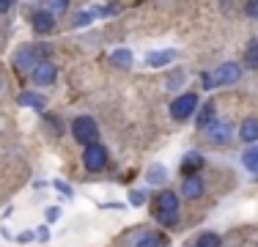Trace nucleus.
<instances>
[{
  "label": "nucleus",
  "instance_id": "obj_1",
  "mask_svg": "<svg viewBox=\"0 0 258 247\" xmlns=\"http://www.w3.org/2000/svg\"><path fill=\"white\" fill-rule=\"evenodd\" d=\"M154 212H157V220L162 225H176V214H179V195L173 193H159L157 201H154Z\"/></svg>",
  "mask_w": 258,
  "mask_h": 247
},
{
  "label": "nucleus",
  "instance_id": "obj_2",
  "mask_svg": "<svg viewBox=\"0 0 258 247\" xmlns=\"http://www.w3.org/2000/svg\"><path fill=\"white\" fill-rule=\"evenodd\" d=\"M72 135H75L77 143L94 146L96 138H99V127H96L94 118H88V115H80V118H75V124H72Z\"/></svg>",
  "mask_w": 258,
  "mask_h": 247
},
{
  "label": "nucleus",
  "instance_id": "obj_3",
  "mask_svg": "<svg viewBox=\"0 0 258 247\" xmlns=\"http://www.w3.org/2000/svg\"><path fill=\"white\" fill-rule=\"evenodd\" d=\"M83 165L88 170H102L104 165H107V148L99 146V143H94V146H85V151H83Z\"/></svg>",
  "mask_w": 258,
  "mask_h": 247
},
{
  "label": "nucleus",
  "instance_id": "obj_4",
  "mask_svg": "<svg viewBox=\"0 0 258 247\" xmlns=\"http://www.w3.org/2000/svg\"><path fill=\"white\" fill-rule=\"evenodd\" d=\"M195 107H198V96L184 94L179 99H173V104H170V115H173L176 121H184V118H189V115L195 113Z\"/></svg>",
  "mask_w": 258,
  "mask_h": 247
},
{
  "label": "nucleus",
  "instance_id": "obj_5",
  "mask_svg": "<svg viewBox=\"0 0 258 247\" xmlns=\"http://www.w3.org/2000/svg\"><path fill=\"white\" fill-rule=\"evenodd\" d=\"M39 64H41V60H39V52H36L33 47H22L20 52L14 55V69L20 72V74H28V72L33 74V69H36Z\"/></svg>",
  "mask_w": 258,
  "mask_h": 247
},
{
  "label": "nucleus",
  "instance_id": "obj_6",
  "mask_svg": "<svg viewBox=\"0 0 258 247\" xmlns=\"http://www.w3.org/2000/svg\"><path fill=\"white\" fill-rule=\"evenodd\" d=\"M239 77H242L239 64H223L212 74V85H233V83H239Z\"/></svg>",
  "mask_w": 258,
  "mask_h": 247
},
{
  "label": "nucleus",
  "instance_id": "obj_7",
  "mask_svg": "<svg viewBox=\"0 0 258 247\" xmlns=\"http://www.w3.org/2000/svg\"><path fill=\"white\" fill-rule=\"evenodd\" d=\"M206 135L212 143H228L231 140V124L228 121H212L206 127Z\"/></svg>",
  "mask_w": 258,
  "mask_h": 247
},
{
  "label": "nucleus",
  "instance_id": "obj_8",
  "mask_svg": "<svg viewBox=\"0 0 258 247\" xmlns=\"http://www.w3.org/2000/svg\"><path fill=\"white\" fill-rule=\"evenodd\" d=\"M55 77H58V72H55V66L50 64V60H41V64L33 69L36 85H52V83H55Z\"/></svg>",
  "mask_w": 258,
  "mask_h": 247
},
{
  "label": "nucleus",
  "instance_id": "obj_9",
  "mask_svg": "<svg viewBox=\"0 0 258 247\" xmlns=\"http://www.w3.org/2000/svg\"><path fill=\"white\" fill-rule=\"evenodd\" d=\"M181 195L189 198V201L201 198V195H204V181H201L198 176H187V178H184V184H181Z\"/></svg>",
  "mask_w": 258,
  "mask_h": 247
},
{
  "label": "nucleus",
  "instance_id": "obj_10",
  "mask_svg": "<svg viewBox=\"0 0 258 247\" xmlns=\"http://www.w3.org/2000/svg\"><path fill=\"white\" fill-rule=\"evenodd\" d=\"M33 28H36V33H52L55 20H52L50 11H36L33 14Z\"/></svg>",
  "mask_w": 258,
  "mask_h": 247
},
{
  "label": "nucleus",
  "instance_id": "obj_11",
  "mask_svg": "<svg viewBox=\"0 0 258 247\" xmlns=\"http://www.w3.org/2000/svg\"><path fill=\"white\" fill-rule=\"evenodd\" d=\"M239 138L247 140V143L258 140V118H244L242 127H239Z\"/></svg>",
  "mask_w": 258,
  "mask_h": 247
},
{
  "label": "nucleus",
  "instance_id": "obj_12",
  "mask_svg": "<svg viewBox=\"0 0 258 247\" xmlns=\"http://www.w3.org/2000/svg\"><path fill=\"white\" fill-rule=\"evenodd\" d=\"M204 168V157L201 154H187L181 162V173H187V176H195V170Z\"/></svg>",
  "mask_w": 258,
  "mask_h": 247
},
{
  "label": "nucleus",
  "instance_id": "obj_13",
  "mask_svg": "<svg viewBox=\"0 0 258 247\" xmlns=\"http://www.w3.org/2000/svg\"><path fill=\"white\" fill-rule=\"evenodd\" d=\"M20 104L22 107H33V110H44V96L39 94H30V91H25V94H20Z\"/></svg>",
  "mask_w": 258,
  "mask_h": 247
},
{
  "label": "nucleus",
  "instance_id": "obj_14",
  "mask_svg": "<svg viewBox=\"0 0 258 247\" xmlns=\"http://www.w3.org/2000/svg\"><path fill=\"white\" fill-rule=\"evenodd\" d=\"M212 121H214V104H204V107L198 110V115H195V124L206 129Z\"/></svg>",
  "mask_w": 258,
  "mask_h": 247
},
{
  "label": "nucleus",
  "instance_id": "obj_15",
  "mask_svg": "<svg viewBox=\"0 0 258 247\" xmlns=\"http://www.w3.org/2000/svg\"><path fill=\"white\" fill-rule=\"evenodd\" d=\"M138 247H165V236L162 233H143L138 239Z\"/></svg>",
  "mask_w": 258,
  "mask_h": 247
},
{
  "label": "nucleus",
  "instance_id": "obj_16",
  "mask_svg": "<svg viewBox=\"0 0 258 247\" xmlns=\"http://www.w3.org/2000/svg\"><path fill=\"white\" fill-rule=\"evenodd\" d=\"M244 64L250 66V69H258V39H253L244 49Z\"/></svg>",
  "mask_w": 258,
  "mask_h": 247
},
{
  "label": "nucleus",
  "instance_id": "obj_17",
  "mask_svg": "<svg viewBox=\"0 0 258 247\" xmlns=\"http://www.w3.org/2000/svg\"><path fill=\"white\" fill-rule=\"evenodd\" d=\"M242 162H244V168H247L250 173H255V176H258V148H247L244 157H242Z\"/></svg>",
  "mask_w": 258,
  "mask_h": 247
},
{
  "label": "nucleus",
  "instance_id": "obj_18",
  "mask_svg": "<svg viewBox=\"0 0 258 247\" xmlns=\"http://www.w3.org/2000/svg\"><path fill=\"white\" fill-rule=\"evenodd\" d=\"M149 66H165L168 60H173V52L170 49H165V52H149Z\"/></svg>",
  "mask_w": 258,
  "mask_h": 247
},
{
  "label": "nucleus",
  "instance_id": "obj_19",
  "mask_svg": "<svg viewBox=\"0 0 258 247\" xmlns=\"http://www.w3.org/2000/svg\"><path fill=\"white\" fill-rule=\"evenodd\" d=\"M110 60H113L115 66H129L132 64V52H129V49H115V52L110 55Z\"/></svg>",
  "mask_w": 258,
  "mask_h": 247
},
{
  "label": "nucleus",
  "instance_id": "obj_20",
  "mask_svg": "<svg viewBox=\"0 0 258 247\" xmlns=\"http://www.w3.org/2000/svg\"><path fill=\"white\" fill-rule=\"evenodd\" d=\"M223 242H220L217 233H201L198 242H195V247H220Z\"/></svg>",
  "mask_w": 258,
  "mask_h": 247
},
{
  "label": "nucleus",
  "instance_id": "obj_21",
  "mask_svg": "<svg viewBox=\"0 0 258 247\" xmlns=\"http://www.w3.org/2000/svg\"><path fill=\"white\" fill-rule=\"evenodd\" d=\"M149 181H154V184H162V181H165V170L159 168V165H157V168L149 173Z\"/></svg>",
  "mask_w": 258,
  "mask_h": 247
},
{
  "label": "nucleus",
  "instance_id": "obj_22",
  "mask_svg": "<svg viewBox=\"0 0 258 247\" xmlns=\"http://www.w3.org/2000/svg\"><path fill=\"white\" fill-rule=\"evenodd\" d=\"M244 14H247L250 20H258V0H253V3L244 6Z\"/></svg>",
  "mask_w": 258,
  "mask_h": 247
},
{
  "label": "nucleus",
  "instance_id": "obj_23",
  "mask_svg": "<svg viewBox=\"0 0 258 247\" xmlns=\"http://www.w3.org/2000/svg\"><path fill=\"white\" fill-rule=\"evenodd\" d=\"M47 9L50 11H66V0H52V3H47Z\"/></svg>",
  "mask_w": 258,
  "mask_h": 247
},
{
  "label": "nucleus",
  "instance_id": "obj_24",
  "mask_svg": "<svg viewBox=\"0 0 258 247\" xmlns=\"http://www.w3.org/2000/svg\"><path fill=\"white\" fill-rule=\"evenodd\" d=\"M91 22V14H77L75 17V25H77V28H80V25H88Z\"/></svg>",
  "mask_w": 258,
  "mask_h": 247
},
{
  "label": "nucleus",
  "instance_id": "obj_25",
  "mask_svg": "<svg viewBox=\"0 0 258 247\" xmlns=\"http://www.w3.org/2000/svg\"><path fill=\"white\" fill-rule=\"evenodd\" d=\"M11 6H14L11 0H0V14H6V11H11Z\"/></svg>",
  "mask_w": 258,
  "mask_h": 247
},
{
  "label": "nucleus",
  "instance_id": "obj_26",
  "mask_svg": "<svg viewBox=\"0 0 258 247\" xmlns=\"http://www.w3.org/2000/svg\"><path fill=\"white\" fill-rule=\"evenodd\" d=\"M47 220H58V209H47Z\"/></svg>",
  "mask_w": 258,
  "mask_h": 247
}]
</instances>
